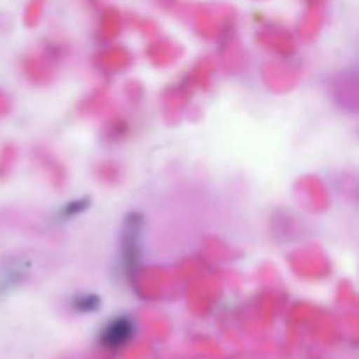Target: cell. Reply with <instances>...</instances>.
Here are the masks:
<instances>
[{
  "mask_svg": "<svg viewBox=\"0 0 359 359\" xmlns=\"http://www.w3.org/2000/svg\"><path fill=\"white\" fill-rule=\"evenodd\" d=\"M130 335H132V326L126 321H116L114 325L105 330L104 340L109 346H119V344H125Z\"/></svg>",
  "mask_w": 359,
  "mask_h": 359,
  "instance_id": "obj_1",
  "label": "cell"
}]
</instances>
